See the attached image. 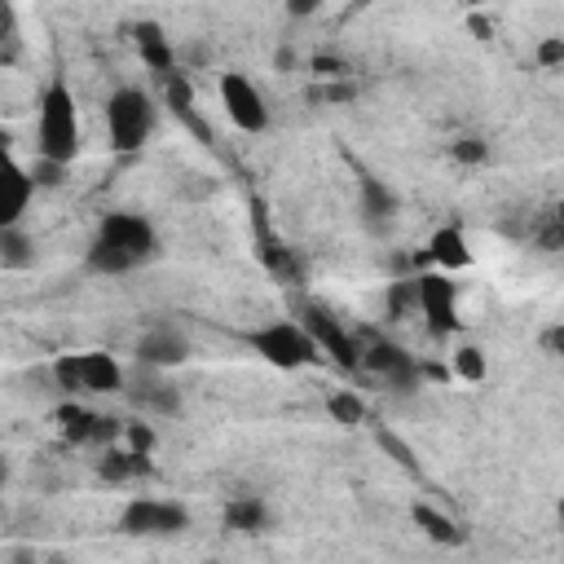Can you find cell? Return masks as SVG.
Here are the masks:
<instances>
[{"label": "cell", "mask_w": 564, "mask_h": 564, "mask_svg": "<svg viewBox=\"0 0 564 564\" xmlns=\"http://www.w3.org/2000/svg\"><path fill=\"white\" fill-rule=\"evenodd\" d=\"M163 256V238L145 212L115 207L106 212L88 242H84V273L93 278H128L137 269H150Z\"/></svg>", "instance_id": "1"}, {"label": "cell", "mask_w": 564, "mask_h": 564, "mask_svg": "<svg viewBox=\"0 0 564 564\" xmlns=\"http://www.w3.org/2000/svg\"><path fill=\"white\" fill-rule=\"evenodd\" d=\"M79 145H84V128H79L75 93L62 75H53L35 97V159L70 167Z\"/></svg>", "instance_id": "2"}, {"label": "cell", "mask_w": 564, "mask_h": 564, "mask_svg": "<svg viewBox=\"0 0 564 564\" xmlns=\"http://www.w3.org/2000/svg\"><path fill=\"white\" fill-rule=\"evenodd\" d=\"M242 344L251 348V357H260L264 366L273 370H308L322 361V348L317 339L308 335V326L300 317H269V322H256L242 330Z\"/></svg>", "instance_id": "3"}, {"label": "cell", "mask_w": 564, "mask_h": 564, "mask_svg": "<svg viewBox=\"0 0 564 564\" xmlns=\"http://www.w3.org/2000/svg\"><path fill=\"white\" fill-rule=\"evenodd\" d=\"M159 128V106L141 84H119L106 97V137L115 154H137Z\"/></svg>", "instance_id": "4"}, {"label": "cell", "mask_w": 564, "mask_h": 564, "mask_svg": "<svg viewBox=\"0 0 564 564\" xmlns=\"http://www.w3.org/2000/svg\"><path fill=\"white\" fill-rule=\"evenodd\" d=\"M194 516L185 502L176 498H154V494H132L119 507V533L123 538H145V542H163V538H181L189 533Z\"/></svg>", "instance_id": "5"}, {"label": "cell", "mask_w": 564, "mask_h": 564, "mask_svg": "<svg viewBox=\"0 0 564 564\" xmlns=\"http://www.w3.org/2000/svg\"><path fill=\"white\" fill-rule=\"evenodd\" d=\"M216 97H220L225 119H229L238 132H247V137L269 132V123H273L269 97H264V88H260L247 70H220V79H216Z\"/></svg>", "instance_id": "6"}, {"label": "cell", "mask_w": 564, "mask_h": 564, "mask_svg": "<svg viewBox=\"0 0 564 564\" xmlns=\"http://www.w3.org/2000/svg\"><path fill=\"white\" fill-rule=\"evenodd\" d=\"M361 370L375 375L379 383H388V388L401 392V397L419 392V383H423V375H427L423 361H419L410 348L392 344V339H370V344L361 348Z\"/></svg>", "instance_id": "7"}, {"label": "cell", "mask_w": 564, "mask_h": 564, "mask_svg": "<svg viewBox=\"0 0 564 564\" xmlns=\"http://www.w3.org/2000/svg\"><path fill=\"white\" fill-rule=\"evenodd\" d=\"M410 295L427 322V330L436 339L458 335V286L449 282V273H419L410 278Z\"/></svg>", "instance_id": "8"}, {"label": "cell", "mask_w": 564, "mask_h": 564, "mask_svg": "<svg viewBox=\"0 0 564 564\" xmlns=\"http://www.w3.org/2000/svg\"><path fill=\"white\" fill-rule=\"evenodd\" d=\"M53 419H57V432L70 445H84V449H97V454L123 441V423L101 414V410H93V405H84V401H62Z\"/></svg>", "instance_id": "9"}, {"label": "cell", "mask_w": 564, "mask_h": 564, "mask_svg": "<svg viewBox=\"0 0 564 564\" xmlns=\"http://www.w3.org/2000/svg\"><path fill=\"white\" fill-rule=\"evenodd\" d=\"M132 357H137V366H145V370L172 375V370H181V366L194 357V344H189V335H185L181 326L154 322V326H145V330L137 335Z\"/></svg>", "instance_id": "10"}, {"label": "cell", "mask_w": 564, "mask_h": 564, "mask_svg": "<svg viewBox=\"0 0 564 564\" xmlns=\"http://www.w3.org/2000/svg\"><path fill=\"white\" fill-rule=\"evenodd\" d=\"M4 159H0V229L9 225H22L26 212H31V198H35V172L13 154V137L4 132Z\"/></svg>", "instance_id": "11"}, {"label": "cell", "mask_w": 564, "mask_h": 564, "mask_svg": "<svg viewBox=\"0 0 564 564\" xmlns=\"http://www.w3.org/2000/svg\"><path fill=\"white\" fill-rule=\"evenodd\" d=\"M123 397L132 401V410H137L141 419H176V414L185 410L181 388L167 383V375L145 370V366H137V375H128V392H123Z\"/></svg>", "instance_id": "12"}, {"label": "cell", "mask_w": 564, "mask_h": 564, "mask_svg": "<svg viewBox=\"0 0 564 564\" xmlns=\"http://www.w3.org/2000/svg\"><path fill=\"white\" fill-rule=\"evenodd\" d=\"M352 207H357V220L366 225V234L383 238L392 229V220L401 216V194L383 176L357 172V198H352Z\"/></svg>", "instance_id": "13"}, {"label": "cell", "mask_w": 564, "mask_h": 564, "mask_svg": "<svg viewBox=\"0 0 564 564\" xmlns=\"http://www.w3.org/2000/svg\"><path fill=\"white\" fill-rule=\"evenodd\" d=\"M304 326H308V335L317 339V348H322V357L330 352L335 357V366H344V370H361V348L366 344H357L344 326H339V317H330L322 304H304V317H300Z\"/></svg>", "instance_id": "14"}, {"label": "cell", "mask_w": 564, "mask_h": 564, "mask_svg": "<svg viewBox=\"0 0 564 564\" xmlns=\"http://www.w3.org/2000/svg\"><path fill=\"white\" fill-rule=\"evenodd\" d=\"M75 379H79V397H119V392H128V370L106 348L75 352Z\"/></svg>", "instance_id": "15"}, {"label": "cell", "mask_w": 564, "mask_h": 564, "mask_svg": "<svg viewBox=\"0 0 564 564\" xmlns=\"http://www.w3.org/2000/svg\"><path fill=\"white\" fill-rule=\"evenodd\" d=\"M220 520H225V529L238 533V538H264V533H273V524H278L269 498H260V494H234V498L225 502Z\"/></svg>", "instance_id": "16"}, {"label": "cell", "mask_w": 564, "mask_h": 564, "mask_svg": "<svg viewBox=\"0 0 564 564\" xmlns=\"http://www.w3.org/2000/svg\"><path fill=\"white\" fill-rule=\"evenodd\" d=\"M410 520H414V529H419L427 542H436V546H463V542H467V529H463L445 507H436V502L414 498V502H410Z\"/></svg>", "instance_id": "17"}, {"label": "cell", "mask_w": 564, "mask_h": 564, "mask_svg": "<svg viewBox=\"0 0 564 564\" xmlns=\"http://www.w3.org/2000/svg\"><path fill=\"white\" fill-rule=\"evenodd\" d=\"M132 44H137L141 62H145L159 79H167L172 70H181L176 48H172V40L163 35V26H159V22H137V26H132Z\"/></svg>", "instance_id": "18"}, {"label": "cell", "mask_w": 564, "mask_h": 564, "mask_svg": "<svg viewBox=\"0 0 564 564\" xmlns=\"http://www.w3.org/2000/svg\"><path fill=\"white\" fill-rule=\"evenodd\" d=\"M93 467H97V476H101L106 485H132V480L150 476V458L137 454V449H128V445H110V449H101Z\"/></svg>", "instance_id": "19"}, {"label": "cell", "mask_w": 564, "mask_h": 564, "mask_svg": "<svg viewBox=\"0 0 564 564\" xmlns=\"http://www.w3.org/2000/svg\"><path fill=\"white\" fill-rule=\"evenodd\" d=\"M427 260H432L441 273L467 269V264H471V247H467L463 225H441V229L427 238Z\"/></svg>", "instance_id": "20"}, {"label": "cell", "mask_w": 564, "mask_h": 564, "mask_svg": "<svg viewBox=\"0 0 564 564\" xmlns=\"http://www.w3.org/2000/svg\"><path fill=\"white\" fill-rule=\"evenodd\" d=\"M0 269L4 273H26L35 269V234L26 225L0 229Z\"/></svg>", "instance_id": "21"}, {"label": "cell", "mask_w": 564, "mask_h": 564, "mask_svg": "<svg viewBox=\"0 0 564 564\" xmlns=\"http://www.w3.org/2000/svg\"><path fill=\"white\" fill-rule=\"evenodd\" d=\"M449 370H454V379H463V383H485V379H489V357H485L480 344L463 339V344L449 352Z\"/></svg>", "instance_id": "22"}, {"label": "cell", "mask_w": 564, "mask_h": 564, "mask_svg": "<svg viewBox=\"0 0 564 564\" xmlns=\"http://www.w3.org/2000/svg\"><path fill=\"white\" fill-rule=\"evenodd\" d=\"M326 414H330L339 427H361V423L370 419L366 401H361L352 388H335V392H326Z\"/></svg>", "instance_id": "23"}, {"label": "cell", "mask_w": 564, "mask_h": 564, "mask_svg": "<svg viewBox=\"0 0 564 564\" xmlns=\"http://www.w3.org/2000/svg\"><path fill=\"white\" fill-rule=\"evenodd\" d=\"M18 57H22V22H18V9L0 0V70L18 66Z\"/></svg>", "instance_id": "24"}, {"label": "cell", "mask_w": 564, "mask_h": 564, "mask_svg": "<svg viewBox=\"0 0 564 564\" xmlns=\"http://www.w3.org/2000/svg\"><path fill=\"white\" fill-rule=\"evenodd\" d=\"M449 159L463 163V167H480V163H489V141L476 137V132H463V137L449 141Z\"/></svg>", "instance_id": "25"}, {"label": "cell", "mask_w": 564, "mask_h": 564, "mask_svg": "<svg viewBox=\"0 0 564 564\" xmlns=\"http://www.w3.org/2000/svg\"><path fill=\"white\" fill-rule=\"evenodd\" d=\"M119 445H128V449H137V454H154V445H159V432H154V423H145V419H132V423H123V441Z\"/></svg>", "instance_id": "26"}, {"label": "cell", "mask_w": 564, "mask_h": 564, "mask_svg": "<svg viewBox=\"0 0 564 564\" xmlns=\"http://www.w3.org/2000/svg\"><path fill=\"white\" fill-rule=\"evenodd\" d=\"M533 62L542 70H564V35H542L533 44Z\"/></svg>", "instance_id": "27"}, {"label": "cell", "mask_w": 564, "mask_h": 564, "mask_svg": "<svg viewBox=\"0 0 564 564\" xmlns=\"http://www.w3.org/2000/svg\"><path fill=\"white\" fill-rule=\"evenodd\" d=\"M163 93H167V106H176V110H189V101H194V88H189L185 70H172L163 79Z\"/></svg>", "instance_id": "28"}, {"label": "cell", "mask_w": 564, "mask_h": 564, "mask_svg": "<svg viewBox=\"0 0 564 564\" xmlns=\"http://www.w3.org/2000/svg\"><path fill=\"white\" fill-rule=\"evenodd\" d=\"M538 348H542L546 357L564 361V322H546V326L538 330Z\"/></svg>", "instance_id": "29"}, {"label": "cell", "mask_w": 564, "mask_h": 564, "mask_svg": "<svg viewBox=\"0 0 564 564\" xmlns=\"http://www.w3.org/2000/svg\"><path fill=\"white\" fill-rule=\"evenodd\" d=\"M31 172H35V185H40V189H57V185L66 181V172H70V167L48 163V159H35V163H31Z\"/></svg>", "instance_id": "30"}, {"label": "cell", "mask_w": 564, "mask_h": 564, "mask_svg": "<svg viewBox=\"0 0 564 564\" xmlns=\"http://www.w3.org/2000/svg\"><path fill=\"white\" fill-rule=\"evenodd\" d=\"M4 560H9V564H44V555H40L35 546H22V542H13V546L4 551Z\"/></svg>", "instance_id": "31"}, {"label": "cell", "mask_w": 564, "mask_h": 564, "mask_svg": "<svg viewBox=\"0 0 564 564\" xmlns=\"http://www.w3.org/2000/svg\"><path fill=\"white\" fill-rule=\"evenodd\" d=\"M313 70H317V75H344V62L330 57V53H317V57H313Z\"/></svg>", "instance_id": "32"}, {"label": "cell", "mask_w": 564, "mask_h": 564, "mask_svg": "<svg viewBox=\"0 0 564 564\" xmlns=\"http://www.w3.org/2000/svg\"><path fill=\"white\" fill-rule=\"evenodd\" d=\"M273 62H278V70H282V66H295V53H291V48H278Z\"/></svg>", "instance_id": "33"}, {"label": "cell", "mask_w": 564, "mask_h": 564, "mask_svg": "<svg viewBox=\"0 0 564 564\" xmlns=\"http://www.w3.org/2000/svg\"><path fill=\"white\" fill-rule=\"evenodd\" d=\"M44 564H75L66 551H44Z\"/></svg>", "instance_id": "34"}]
</instances>
